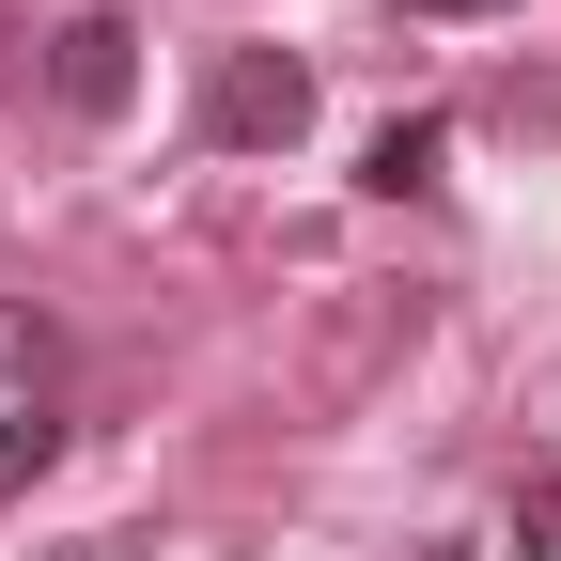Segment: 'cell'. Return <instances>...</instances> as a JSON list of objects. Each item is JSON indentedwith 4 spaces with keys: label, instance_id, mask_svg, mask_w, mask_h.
I'll list each match as a JSON object with an SVG mask.
<instances>
[{
    "label": "cell",
    "instance_id": "cell-1",
    "mask_svg": "<svg viewBox=\"0 0 561 561\" xmlns=\"http://www.w3.org/2000/svg\"><path fill=\"white\" fill-rule=\"evenodd\" d=\"M203 140L219 157H297L312 140V62L297 47H219L203 62Z\"/></svg>",
    "mask_w": 561,
    "mask_h": 561
},
{
    "label": "cell",
    "instance_id": "cell-2",
    "mask_svg": "<svg viewBox=\"0 0 561 561\" xmlns=\"http://www.w3.org/2000/svg\"><path fill=\"white\" fill-rule=\"evenodd\" d=\"M125 94H140V16H110V0L62 16V32H47V110H62V125H110Z\"/></svg>",
    "mask_w": 561,
    "mask_h": 561
},
{
    "label": "cell",
    "instance_id": "cell-3",
    "mask_svg": "<svg viewBox=\"0 0 561 561\" xmlns=\"http://www.w3.org/2000/svg\"><path fill=\"white\" fill-rule=\"evenodd\" d=\"M437 157H453V125H421V110H405V125H375L359 187H375V203H421V187H437Z\"/></svg>",
    "mask_w": 561,
    "mask_h": 561
},
{
    "label": "cell",
    "instance_id": "cell-4",
    "mask_svg": "<svg viewBox=\"0 0 561 561\" xmlns=\"http://www.w3.org/2000/svg\"><path fill=\"white\" fill-rule=\"evenodd\" d=\"M47 468H62V421H47V405H16V421H0V500H32Z\"/></svg>",
    "mask_w": 561,
    "mask_h": 561
},
{
    "label": "cell",
    "instance_id": "cell-5",
    "mask_svg": "<svg viewBox=\"0 0 561 561\" xmlns=\"http://www.w3.org/2000/svg\"><path fill=\"white\" fill-rule=\"evenodd\" d=\"M32 359H47V328H32V312H0V375H32Z\"/></svg>",
    "mask_w": 561,
    "mask_h": 561
},
{
    "label": "cell",
    "instance_id": "cell-6",
    "mask_svg": "<svg viewBox=\"0 0 561 561\" xmlns=\"http://www.w3.org/2000/svg\"><path fill=\"white\" fill-rule=\"evenodd\" d=\"M405 16H500V0H405Z\"/></svg>",
    "mask_w": 561,
    "mask_h": 561
},
{
    "label": "cell",
    "instance_id": "cell-7",
    "mask_svg": "<svg viewBox=\"0 0 561 561\" xmlns=\"http://www.w3.org/2000/svg\"><path fill=\"white\" fill-rule=\"evenodd\" d=\"M421 561H468V546H421Z\"/></svg>",
    "mask_w": 561,
    "mask_h": 561
}]
</instances>
